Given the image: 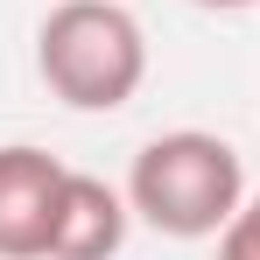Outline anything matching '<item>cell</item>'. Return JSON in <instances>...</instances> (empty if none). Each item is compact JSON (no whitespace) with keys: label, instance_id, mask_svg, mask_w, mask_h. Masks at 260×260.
I'll use <instances>...</instances> for the list:
<instances>
[{"label":"cell","instance_id":"1","mask_svg":"<svg viewBox=\"0 0 260 260\" xmlns=\"http://www.w3.org/2000/svg\"><path fill=\"white\" fill-rule=\"evenodd\" d=\"M127 204L162 239H218L246 204V162L225 134L204 127L155 134L127 169Z\"/></svg>","mask_w":260,"mask_h":260},{"label":"cell","instance_id":"2","mask_svg":"<svg viewBox=\"0 0 260 260\" xmlns=\"http://www.w3.org/2000/svg\"><path fill=\"white\" fill-rule=\"evenodd\" d=\"M36 78L71 113H120L148 85V36L120 0H56L36 28Z\"/></svg>","mask_w":260,"mask_h":260},{"label":"cell","instance_id":"3","mask_svg":"<svg viewBox=\"0 0 260 260\" xmlns=\"http://www.w3.org/2000/svg\"><path fill=\"white\" fill-rule=\"evenodd\" d=\"M63 183L71 169L49 148H28V141L0 148V260H49Z\"/></svg>","mask_w":260,"mask_h":260},{"label":"cell","instance_id":"4","mask_svg":"<svg viewBox=\"0 0 260 260\" xmlns=\"http://www.w3.org/2000/svg\"><path fill=\"white\" fill-rule=\"evenodd\" d=\"M127 225H134L127 190L71 169L63 204H56V232H49V260H113L127 246Z\"/></svg>","mask_w":260,"mask_h":260},{"label":"cell","instance_id":"5","mask_svg":"<svg viewBox=\"0 0 260 260\" xmlns=\"http://www.w3.org/2000/svg\"><path fill=\"white\" fill-rule=\"evenodd\" d=\"M218 260H260V190L232 211V225L218 232Z\"/></svg>","mask_w":260,"mask_h":260},{"label":"cell","instance_id":"6","mask_svg":"<svg viewBox=\"0 0 260 260\" xmlns=\"http://www.w3.org/2000/svg\"><path fill=\"white\" fill-rule=\"evenodd\" d=\"M197 7H211V14H239V7H260V0H197Z\"/></svg>","mask_w":260,"mask_h":260}]
</instances>
